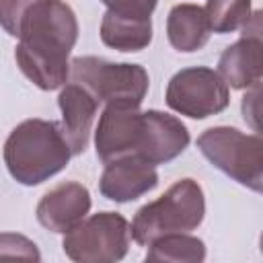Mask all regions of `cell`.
<instances>
[{
    "label": "cell",
    "mask_w": 263,
    "mask_h": 263,
    "mask_svg": "<svg viewBox=\"0 0 263 263\" xmlns=\"http://www.w3.org/2000/svg\"><path fill=\"white\" fill-rule=\"evenodd\" d=\"M14 60L41 90L62 88L70 78V51L78 39V21L64 0H33L18 25Z\"/></svg>",
    "instance_id": "1"
},
{
    "label": "cell",
    "mask_w": 263,
    "mask_h": 263,
    "mask_svg": "<svg viewBox=\"0 0 263 263\" xmlns=\"http://www.w3.org/2000/svg\"><path fill=\"white\" fill-rule=\"evenodd\" d=\"M2 156L10 177L21 185L33 187L64 171L72 150L58 121L33 117L21 121L8 134Z\"/></svg>",
    "instance_id": "2"
},
{
    "label": "cell",
    "mask_w": 263,
    "mask_h": 263,
    "mask_svg": "<svg viewBox=\"0 0 263 263\" xmlns=\"http://www.w3.org/2000/svg\"><path fill=\"white\" fill-rule=\"evenodd\" d=\"M205 216L203 189L193 179H179L158 199L142 205L129 226L132 238L148 247L154 238L195 230Z\"/></svg>",
    "instance_id": "3"
},
{
    "label": "cell",
    "mask_w": 263,
    "mask_h": 263,
    "mask_svg": "<svg viewBox=\"0 0 263 263\" xmlns=\"http://www.w3.org/2000/svg\"><path fill=\"white\" fill-rule=\"evenodd\" d=\"M70 78L84 86L99 103L140 107L150 78L140 64H115L97 55H80L70 62Z\"/></svg>",
    "instance_id": "4"
},
{
    "label": "cell",
    "mask_w": 263,
    "mask_h": 263,
    "mask_svg": "<svg viewBox=\"0 0 263 263\" xmlns=\"http://www.w3.org/2000/svg\"><path fill=\"white\" fill-rule=\"evenodd\" d=\"M199 152L224 175L251 191L263 189V140L230 125H216L197 138Z\"/></svg>",
    "instance_id": "5"
},
{
    "label": "cell",
    "mask_w": 263,
    "mask_h": 263,
    "mask_svg": "<svg viewBox=\"0 0 263 263\" xmlns=\"http://www.w3.org/2000/svg\"><path fill=\"white\" fill-rule=\"evenodd\" d=\"M129 238V222L121 214L99 212L64 232L62 249L76 263H113L127 255Z\"/></svg>",
    "instance_id": "6"
},
{
    "label": "cell",
    "mask_w": 263,
    "mask_h": 263,
    "mask_svg": "<svg viewBox=\"0 0 263 263\" xmlns=\"http://www.w3.org/2000/svg\"><path fill=\"white\" fill-rule=\"evenodd\" d=\"M164 99L175 113L191 119H205L228 107L230 90L216 70L193 66L173 74Z\"/></svg>",
    "instance_id": "7"
},
{
    "label": "cell",
    "mask_w": 263,
    "mask_h": 263,
    "mask_svg": "<svg viewBox=\"0 0 263 263\" xmlns=\"http://www.w3.org/2000/svg\"><path fill=\"white\" fill-rule=\"evenodd\" d=\"M144 136V111L127 105H105L95 129V148L101 162L138 154Z\"/></svg>",
    "instance_id": "8"
},
{
    "label": "cell",
    "mask_w": 263,
    "mask_h": 263,
    "mask_svg": "<svg viewBox=\"0 0 263 263\" xmlns=\"http://www.w3.org/2000/svg\"><path fill=\"white\" fill-rule=\"evenodd\" d=\"M156 185V166L136 154H125L105 162V171L99 181V191L109 201L127 203L152 191Z\"/></svg>",
    "instance_id": "9"
},
{
    "label": "cell",
    "mask_w": 263,
    "mask_h": 263,
    "mask_svg": "<svg viewBox=\"0 0 263 263\" xmlns=\"http://www.w3.org/2000/svg\"><path fill=\"white\" fill-rule=\"evenodd\" d=\"M189 140V129L179 117L148 109L144 111V136L136 156L148 160L154 166L166 164L185 152Z\"/></svg>",
    "instance_id": "10"
},
{
    "label": "cell",
    "mask_w": 263,
    "mask_h": 263,
    "mask_svg": "<svg viewBox=\"0 0 263 263\" xmlns=\"http://www.w3.org/2000/svg\"><path fill=\"white\" fill-rule=\"evenodd\" d=\"M90 193L82 183L64 181L49 189L37 203V220L51 232H68L90 212Z\"/></svg>",
    "instance_id": "11"
},
{
    "label": "cell",
    "mask_w": 263,
    "mask_h": 263,
    "mask_svg": "<svg viewBox=\"0 0 263 263\" xmlns=\"http://www.w3.org/2000/svg\"><path fill=\"white\" fill-rule=\"evenodd\" d=\"M58 105L62 111L60 127L72 150V156H78L88 146L99 101L78 82H68L58 95Z\"/></svg>",
    "instance_id": "12"
},
{
    "label": "cell",
    "mask_w": 263,
    "mask_h": 263,
    "mask_svg": "<svg viewBox=\"0 0 263 263\" xmlns=\"http://www.w3.org/2000/svg\"><path fill=\"white\" fill-rule=\"evenodd\" d=\"M218 74L226 86L236 90L259 84L263 74L261 33H242L238 41L228 45L218 60Z\"/></svg>",
    "instance_id": "13"
},
{
    "label": "cell",
    "mask_w": 263,
    "mask_h": 263,
    "mask_svg": "<svg viewBox=\"0 0 263 263\" xmlns=\"http://www.w3.org/2000/svg\"><path fill=\"white\" fill-rule=\"evenodd\" d=\"M210 23L205 10L197 4H177L166 16V37L168 43L183 53H193L201 49L210 39Z\"/></svg>",
    "instance_id": "14"
},
{
    "label": "cell",
    "mask_w": 263,
    "mask_h": 263,
    "mask_svg": "<svg viewBox=\"0 0 263 263\" xmlns=\"http://www.w3.org/2000/svg\"><path fill=\"white\" fill-rule=\"evenodd\" d=\"M101 41L117 51H142L152 41V18L107 10L101 21Z\"/></svg>",
    "instance_id": "15"
},
{
    "label": "cell",
    "mask_w": 263,
    "mask_h": 263,
    "mask_svg": "<svg viewBox=\"0 0 263 263\" xmlns=\"http://www.w3.org/2000/svg\"><path fill=\"white\" fill-rule=\"evenodd\" d=\"M146 261L154 263H201L205 259V245L189 232H173L154 238L148 245Z\"/></svg>",
    "instance_id": "16"
},
{
    "label": "cell",
    "mask_w": 263,
    "mask_h": 263,
    "mask_svg": "<svg viewBox=\"0 0 263 263\" xmlns=\"http://www.w3.org/2000/svg\"><path fill=\"white\" fill-rule=\"evenodd\" d=\"M203 10L210 29L218 35L240 31L253 14L251 0H208Z\"/></svg>",
    "instance_id": "17"
},
{
    "label": "cell",
    "mask_w": 263,
    "mask_h": 263,
    "mask_svg": "<svg viewBox=\"0 0 263 263\" xmlns=\"http://www.w3.org/2000/svg\"><path fill=\"white\" fill-rule=\"evenodd\" d=\"M0 257H21V259H33V261L41 259L37 245L27 236L14 234V232L0 234Z\"/></svg>",
    "instance_id": "18"
},
{
    "label": "cell",
    "mask_w": 263,
    "mask_h": 263,
    "mask_svg": "<svg viewBox=\"0 0 263 263\" xmlns=\"http://www.w3.org/2000/svg\"><path fill=\"white\" fill-rule=\"evenodd\" d=\"M33 0H0V27L10 35H18V25Z\"/></svg>",
    "instance_id": "19"
},
{
    "label": "cell",
    "mask_w": 263,
    "mask_h": 263,
    "mask_svg": "<svg viewBox=\"0 0 263 263\" xmlns=\"http://www.w3.org/2000/svg\"><path fill=\"white\" fill-rule=\"evenodd\" d=\"M107 10L121 12V14H134V16H150L156 8L158 0H101Z\"/></svg>",
    "instance_id": "20"
},
{
    "label": "cell",
    "mask_w": 263,
    "mask_h": 263,
    "mask_svg": "<svg viewBox=\"0 0 263 263\" xmlns=\"http://www.w3.org/2000/svg\"><path fill=\"white\" fill-rule=\"evenodd\" d=\"M259 90H261V84H255V86L247 88V95L242 99V115H245V121H249L255 132H259V123H257V115H259Z\"/></svg>",
    "instance_id": "21"
}]
</instances>
